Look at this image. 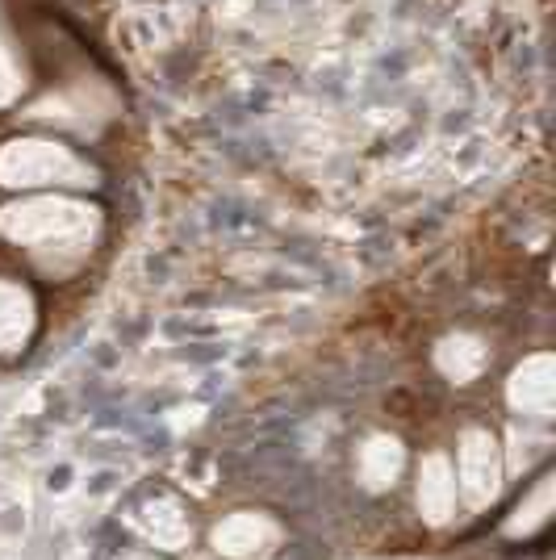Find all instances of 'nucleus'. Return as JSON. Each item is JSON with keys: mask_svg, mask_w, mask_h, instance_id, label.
I'll return each instance as SVG.
<instances>
[{"mask_svg": "<svg viewBox=\"0 0 556 560\" xmlns=\"http://www.w3.org/2000/svg\"><path fill=\"white\" fill-rule=\"evenodd\" d=\"M113 485H117V473H109V469H100V473H96V477L88 481V494H92V498H100V494H109Z\"/></svg>", "mask_w": 556, "mask_h": 560, "instance_id": "1", "label": "nucleus"}, {"mask_svg": "<svg viewBox=\"0 0 556 560\" xmlns=\"http://www.w3.org/2000/svg\"><path fill=\"white\" fill-rule=\"evenodd\" d=\"M21 527H25L21 510H17V506H8V510L0 515V531H4V536H21Z\"/></svg>", "mask_w": 556, "mask_h": 560, "instance_id": "2", "label": "nucleus"}, {"mask_svg": "<svg viewBox=\"0 0 556 560\" xmlns=\"http://www.w3.org/2000/svg\"><path fill=\"white\" fill-rule=\"evenodd\" d=\"M67 477H71V469H67V464H59V469L50 473V481H46V485H50V490H67Z\"/></svg>", "mask_w": 556, "mask_h": 560, "instance_id": "3", "label": "nucleus"}]
</instances>
